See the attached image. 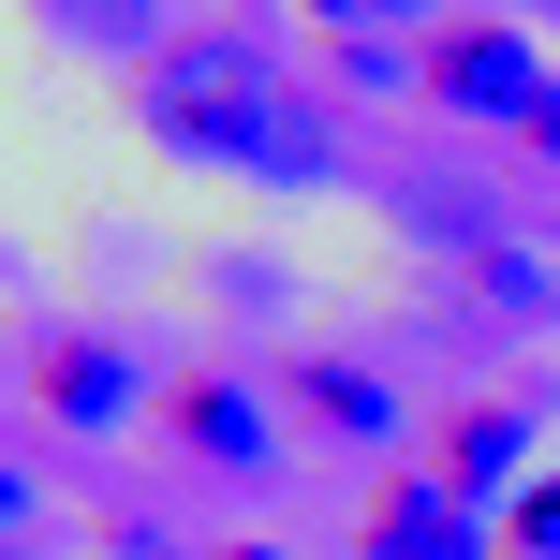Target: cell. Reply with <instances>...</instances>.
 I'll return each mask as SVG.
<instances>
[{
  "mask_svg": "<svg viewBox=\"0 0 560 560\" xmlns=\"http://www.w3.org/2000/svg\"><path fill=\"white\" fill-rule=\"evenodd\" d=\"M148 15H163V0H59V30H74V45H163V30H148Z\"/></svg>",
  "mask_w": 560,
  "mask_h": 560,
  "instance_id": "ba28073f",
  "label": "cell"
},
{
  "mask_svg": "<svg viewBox=\"0 0 560 560\" xmlns=\"http://www.w3.org/2000/svg\"><path fill=\"white\" fill-rule=\"evenodd\" d=\"M310 413L354 428V443H384V428H398V384H369L354 354H310Z\"/></svg>",
  "mask_w": 560,
  "mask_h": 560,
  "instance_id": "8992f818",
  "label": "cell"
},
{
  "mask_svg": "<svg viewBox=\"0 0 560 560\" xmlns=\"http://www.w3.org/2000/svg\"><path fill=\"white\" fill-rule=\"evenodd\" d=\"M310 15H325L339 45H354V30H398V15H428V0H310Z\"/></svg>",
  "mask_w": 560,
  "mask_h": 560,
  "instance_id": "8fae6325",
  "label": "cell"
},
{
  "mask_svg": "<svg viewBox=\"0 0 560 560\" xmlns=\"http://www.w3.org/2000/svg\"><path fill=\"white\" fill-rule=\"evenodd\" d=\"M369 560H487V502L443 487V472H398L369 502Z\"/></svg>",
  "mask_w": 560,
  "mask_h": 560,
  "instance_id": "3957f363",
  "label": "cell"
},
{
  "mask_svg": "<svg viewBox=\"0 0 560 560\" xmlns=\"http://www.w3.org/2000/svg\"><path fill=\"white\" fill-rule=\"evenodd\" d=\"M148 133L177 148V163H236V177H280V192H325L339 177V133L280 89V59L252 45V30L192 15L148 45Z\"/></svg>",
  "mask_w": 560,
  "mask_h": 560,
  "instance_id": "6da1fadb",
  "label": "cell"
},
{
  "mask_svg": "<svg viewBox=\"0 0 560 560\" xmlns=\"http://www.w3.org/2000/svg\"><path fill=\"white\" fill-rule=\"evenodd\" d=\"M516 546H532V560H560V472H546V487H516Z\"/></svg>",
  "mask_w": 560,
  "mask_h": 560,
  "instance_id": "30bf717a",
  "label": "cell"
},
{
  "mask_svg": "<svg viewBox=\"0 0 560 560\" xmlns=\"http://www.w3.org/2000/svg\"><path fill=\"white\" fill-rule=\"evenodd\" d=\"M428 89H443L457 118H487V133H532L546 59H532V30H516V15H457V30H443V59H428Z\"/></svg>",
  "mask_w": 560,
  "mask_h": 560,
  "instance_id": "7a4b0ae2",
  "label": "cell"
},
{
  "mask_svg": "<svg viewBox=\"0 0 560 560\" xmlns=\"http://www.w3.org/2000/svg\"><path fill=\"white\" fill-rule=\"evenodd\" d=\"M339 74H354V89H413V45H398V30H354V45H339Z\"/></svg>",
  "mask_w": 560,
  "mask_h": 560,
  "instance_id": "9c48e42d",
  "label": "cell"
},
{
  "mask_svg": "<svg viewBox=\"0 0 560 560\" xmlns=\"http://www.w3.org/2000/svg\"><path fill=\"white\" fill-rule=\"evenodd\" d=\"M177 443H192L207 472H266L280 428H266V398L236 384V369H192V384H177Z\"/></svg>",
  "mask_w": 560,
  "mask_h": 560,
  "instance_id": "277c9868",
  "label": "cell"
},
{
  "mask_svg": "<svg viewBox=\"0 0 560 560\" xmlns=\"http://www.w3.org/2000/svg\"><path fill=\"white\" fill-rule=\"evenodd\" d=\"M222 560H280V546H222Z\"/></svg>",
  "mask_w": 560,
  "mask_h": 560,
  "instance_id": "4fadbf2b",
  "label": "cell"
},
{
  "mask_svg": "<svg viewBox=\"0 0 560 560\" xmlns=\"http://www.w3.org/2000/svg\"><path fill=\"white\" fill-rule=\"evenodd\" d=\"M516 148H532V163H560V89H546V104H532V133H516Z\"/></svg>",
  "mask_w": 560,
  "mask_h": 560,
  "instance_id": "7c38bea8",
  "label": "cell"
},
{
  "mask_svg": "<svg viewBox=\"0 0 560 560\" xmlns=\"http://www.w3.org/2000/svg\"><path fill=\"white\" fill-rule=\"evenodd\" d=\"M133 398H148V369L118 354V339H59V354H45V413L59 428H118Z\"/></svg>",
  "mask_w": 560,
  "mask_h": 560,
  "instance_id": "5b68a950",
  "label": "cell"
},
{
  "mask_svg": "<svg viewBox=\"0 0 560 560\" xmlns=\"http://www.w3.org/2000/svg\"><path fill=\"white\" fill-rule=\"evenodd\" d=\"M516 443H532V428H516V413H457V443H443V487H472V502H502Z\"/></svg>",
  "mask_w": 560,
  "mask_h": 560,
  "instance_id": "52a82bcc",
  "label": "cell"
}]
</instances>
